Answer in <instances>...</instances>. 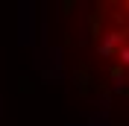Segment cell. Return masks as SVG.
<instances>
[{
	"label": "cell",
	"instance_id": "1",
	"mask_svg": "<svg viewBox=\"0 0 129 126\" xmlns=\"http://www.w3.org/2000/svg\"><path fill=\"white\" fill-rule=\"evenodd\" d=\"M114 12L100 15V29L94 32L97 59L109 68L114 82H123L129 88V3L112 6Z\"/></svg>",
	"mask_w": 129,
	"mask_h": 126
}]
</instances>
